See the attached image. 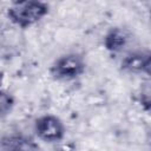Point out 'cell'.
<instances>
[{
  "instance_id": "3957f363",
  "label": "cell",
  "mask_w": 151,
  "mask_h": 151,
  "mask_svg": "<svg viewBox=\"0 0 151 151\" xmlns=\"http://www.w3.org/2000/svg\"><path fill=\"white\" fill-rule=\"evenodd\" d=\"M33 131L38 139L45 143H58L64 139L66 127L59 117L46 113L34 120Z\"/></svg>"
},
{
  "instance_id": "7a4b0ae2",
  "label": "cell",
  "mask_w": 151,
  "mask_h": 151,
  "mask_svg": "<svg viewBox=\"0 0 151 151\" xmlns=\"http://www.w3.org/2000/svg\"><path fill=\"white\" fill-rule=\"evenodd\" d=\"M86 70V63L81 54L79 53H66L57 58L51 67L50 74L55 80H74L83 76Z\"/></svg>"
},
{
  "instance_id": "8992f818",
  "label": "cell",
  "mask_w": 151,
  "mask_h": 151,
  "mask_svg": "<svg viewBox=\"0 0 151 151\" xmlns=\"http://www.w3.org/2000/svg\"><path fill=\"white\" fill-rule=\"evenodd\" d=\"M32 143L26 137L11 133L0 137V151H31Z\"/></svg>"
},
{
  "instance_id": "277c9868",
  "label": "cell",
  "mask_w": 151,
  "mask_h": 151,
  "mask_svg": "<svg viewBox=\"0 0 151 151\" xmlns=\"http://www.w3.org/2000/svg\"><path fill=\"white\" fill-rule=\"evenodd\" d=\"M133 40V34L125 27L116 26L110 28L104 35V47L111 53H122Z\"/></svg>"
},
{
  "instance_id": "5b68a950",
  "label": "cell",
  "mask_w": 151,
  "mask_h": 151,
  "mask_svg": "<svg viewBox=\"0 0 151 151\" xmlns=\"http://www.w3.org/2000/svg\"><path fill=\"white\" fill-rule=\"evenodd\" d=\"M151 58L149 51L133 50L129 51L122 59V70L133 74H149Z\"/></svg>"
},
{
  "instance_id": "6da1fadb",
  "label": "cell",
  "mask_w": 151,
  "mask_h": 151,
  "mask_svg": "<svg viewBox=\"0 0 151 151\" xmlns=\"http://www.w3.org/2000/svg\"><path fill=\"white\" fill-rule=\"evenodd\" d=\"M50 12V6L46 2L37 0H22L12 2L6 14L12 25L17 28H28L41 21Z\"/></svg>"
},
{
  "instance_id": "ba28073f",
  "label": "cell",
  "mask_w": 151,
  "mask_h": 151,
  "mask_svg": "<svg viewBox=\"0 0 151 151\" xmlns=\"http://www.w3.org/2000/svg\"><path fill=\"white\" fill-rule=\"evenodd\" d=\"M138 100H139L140 106L145 111L150 110V81L149 80L142 84L139 92H138Z\"/></svg>"
},
{
  "instance_id": "52a82bcc",
  "label": "cell",
  "mask_w": 151,
  "mask_h": 151,
  "mask_svg": "<svg viewBox=\"0 0 151 151\" xmlns=\"http://www.w3.org/2000/svg\"><path fill=\"white\" fill-rule=\"evenodd\" d=\"M14 97L6 90L0 87V119L7 117L14 109Z\"/></svg>"
},
{
  "instance_id": "9c48e42d",
  "label": "cell",
  "mask_w": 151,
  "mask_h": 151,
  "mask_svg": "<svg viewBox=\"0 0 151 151\" xmlns=\"http://www.w3.org/2000/svg\"><path fill=\"white\" fill-rule=\"evenodd\" d=\"M58 151H67V150H58Z\"/></svg>"
}]
</instances>
